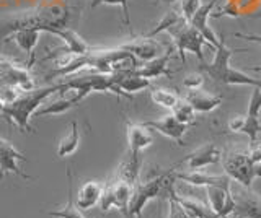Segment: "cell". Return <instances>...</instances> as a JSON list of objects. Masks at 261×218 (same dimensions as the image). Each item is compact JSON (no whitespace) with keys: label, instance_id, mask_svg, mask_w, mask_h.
<instances>
[{"label":"cell","instance_id":"cell-1","mask_svg":"<svg viewBox=\"0 0 261 218\" xmlns=\"http://www.w3.org/2000/svg\"><path fill=\"white\" fill-rule=\"evenodd\" d=\"M70 9L62 2L41 4L36 9L20 12L12 18L5 20L0 29V43L5 41L12 33L21 28H36L39 31L49 33L53 28H64L69 25Z\"/></svg>","mask_w":261,"mask_h":218},{"label":"cell","instance_id":"cell-2","mask_svg":"<svg viewBox=\"0 0 261 218\" xmlns=\"http://www.w3.org/2000/svg\"><path fill=\"white\" fill-rule=\"evenodd\" d=\"M61 91H62L61 83L33 88L30 91H21L18 93V96H16L15 100L4 104L2 111H0V116H4L8 122H13L20 131L33 132L35 129L30 124L31 116L39 109V106L49 98V96H53L54 93H61Z\"/></svg>","mask_w":261,"mask_h":218},{"label":"cell","instance_id":"cell-3","mask_svg":"<svg viewBox=\"0 0 261 218\" xmlns=\"http://www.w3.org/2000/svg\"><path fill=\"white\" fill-rule=\"evenodd\" d=\"M240 51V49H232L225 44V39L220 36L219 38V44L217 49L214 51V60L211 64L202 62L201 70L206 72V74L214 80L217 83H224V85H247V86H253V88H261V80L250 77L245 74L243 70L233 69L230 66V59L233 52Z\"/></svg>","mask_w":261,"mask_h":218},{"label":"cell","instance_id":"cell-4","mask_svg":"<svg viewBox=\"0 0 261 218\" xmlns=\"http://www.w3.org/2000/svg\"><path fill=\"white\" fill-rule=\"evenodd\" d=\"M165 33H168L171 36V39H173L175 49H176L179 59H181L183 64L186 60V57H185L186 52H193L201 62H204L202 47L209 46L212 49V46L206 41V38H204L194 26H191V23L188 21L186 18L175 23L173 26H170ZM212 51H214V49H212Z\"/></svg>","mask_w":261,"mask_h":218},{"label":"cell","instance_id":"cell-5","mask_svg":"<svg viewBox=\"0 0 261 218\" xmlns=\"http://www.w3.org/2000/svg\"><path fill=\"white\" fill-rule=\"evenodd\" d=\"M173 181V168L167 169L165 173H160L157 176L150 177V179L136 182L130 202L127 207V216L129 218H141L144 207L149 204L152 199H155L160 194L163 188H167L168 182Z\"/></svg>","mask_w":261,"mask_h":218},{"label":"cell","instance_id":"cell-6","mask_svg":"<svg viewBox=\"0 0 261 218\" xmlns=\"http://www.w3.org/2000/svg\"><path fill=\"white\" fill-rule=\"evenodd\" d=\"M220 163H222L224 171L230 179L240 182L245 189L251 188L256 176L248 150H242V148L228 150L222 155V161Z\"/></svg>","mask_w":261,"mask_h":218},{"label":"cell","instance_id":"cell-7","mask_svg":"<svg viewBox=\"0 0 261 218\" xmlns=\"http://www.w3.org/2000/svg\"><path fill=\"white\" fill-rule=\"evenodd\" d=\"M0 86H13L20 91H30L35 86V80L30 74V66L15 62L0 55Z\"/></svg>","mask_w":261,"mask_h":218},{"label":"cell","instance_id":"cell-8","mask_svg":"<svg viewBox=\"0 0 261 218\" xmlns=\"http://www.w3.org/2000/svg\"><path fill=\"white\" fill-rule=\"evenodd\" d=\"M134 185L136 184H130L124 179L116 177L114 181L105 185L103 196L98 205H100L103 212H108L111 208H118L119 212L127 213V207L130 202V196H133Z\"/></svg>","mask_w":261,"mask_h":218},{"label":"cell","instance_id":"cell-9","mask_svg":"<svg viewBox=\"0 0 261 218\" xmlns=\"http://www.w3.org/2000/svg\"><path fill=\"white\" fill-rule=\"evenodd\" d=\"M18 161H28V158L21 151L16 150V147L10 140L4 139L0 135V181L7 174H16L23 177V179H33L30 174H27L18 166Z\"/></svg>","mask_w":261,"mask_h":218},{"label":"cell","instance_id":"cell-10","mask_svg":"<svg viewBox=\"0 0 261 218\" xmlns=\"http://www.w3.org/2000/svg\"><path fill=\"white\" fill-rule=\"evenodd\" d=\"M224 151L216 143L207 142L198 147L194 151H191L185 160L179 161V165H186L188 169H201L211 165H219L222 161Z\"/></svg>","mask_w":261,"mask_h":218},{"label":"cell","instance_id":"cell-11","mask_svg":"<svg viewBox=\"0 0 261 218\" xmlns=\"http://www.w3.org/2000/svg\"><path fill=\"white\" fill-rule=\"evenodd\" d=\"M126 137H127V153L134 157H141V153L149 148L153 142L152 131L144 122H133L126 119Z\"/></svg>","mask_w":261,"mask_h":218},{"label":"cell","instance_id":"cell-12","mask_svg":"<svg viewBox=\"0 0 261 218\" xmlns=\"http://www.w3.org/2000/svg\"><path fill=\"white\" fill-rule=\"evenodd\" d=\"M144 124L150 129V131H157L159 134L165 135L167 139L176 142L178 145H185L183 143V137L188 132V129L191 126L179 122V120L173 114H167L159 119H150V120H144Z\"/></svg>","mask_w":261,"mask_h":218},{"label":"cell","instance_id":"cell-13","mask_svg":"<svg viewBox=\"0 0 261 218\" xmlns=\"http://www.w3.org/2000/svg\"><path fill=\"white\" fill-rule=\"evenodd\" d=\"M259 112H261V88H253L248 100L247 114H245V124L242 129V134H245L250 139V145L256 143V137L259 134V127H261Z\"/></svg>","mask_w":261,"mask_h":218},{"label":"cell","instance_id":"cell-14","mask_svg":"<svg viewBox=\"0 0 261 218\" xmlns=\"http://www.w3.org/2000/svg\"><path fill=\"white\" fill-rule=\"evenodd\" d=\"M173 179L183 181L186 184L198 185V188H207V185H220V188L230 189V177L227 174L216 176L204 173L201 169H188V171H178L173 173Z\"/></svg>","mask_w":261,"mask_h":218},{"label":"cell","instance_id":"cell-15","mask_svg":"<svg viewBox=\"0 0 261 218\" xmlns=\"http://www.w3.org/2000/svg\"><path fill=\"white\" fill-rule=\"evenodd\" d=\"M122 49L129 51L130 54L134 55L136 59L139 60H150L153 57H157V55L163 54L165 51H162V44L155 41L153 38H147V36H133L130 38V41L121 44Z\"/></svg>","mask_w":261,"mask_h":218},{"label":"cell","instance_id":"cell-16","mask_svg":"<svg viewBox=\"0 0 261 218\" xmlns=\"http://www.w3.org/2000/svg\"><path fill=\"white\" fill-rule=\"evenodd\" d=\"M216 5H217V0H209L207 4H201L198 12H196L193 17L188 20L191 23V26H194L204 38H206V41L212 46V49H214V51L217 49L219 38H217V35L214 33V31H212V28L209 26V17H211L212 10L216 9Z\"/></svg>","mask_w":261,"mask_h":218},{"label":"cell","instance_id":"cell-17","mask_svg":"<svg viewBox=\"0 0 261 218\" xmlns=\"http://www.w3.org/2000/svg\"><path fill=\"white\" fill-rule=\"evenodd\" d=\"M175 51H176L175 47H168L167 52H163V54L157 55V57L144 62L142 66H137L136 72L139 75H142L149 80L157 78V77H170L171 72L168 70V62L171 57H173Z\"/></svg>","mask_w":261,"mask_h":218},{"label":"cell","instance_id":"cell-18","mask_svg":"<svg viewBox=\"0 0 261 218\" xmlns=\"http://www.w3.org/2000/svg\"><path fill=\"white\" fill-rule=\"evenodd\" d=\"M233 200V218H261V197L258 194L247 189V192H240L239 196H235Z\"/></svg>","mask_w":261,"mask_h":218},{"label":"cell","instance_id":"cell-19","mask_svg":"<svg viewBox=\"0 0 261 218\" xmlns=\"http://www.w3.org/2000/svg\"><path fill=\"white\" fill-rule=\"evenodd\" d=\"M70 93L67 95V91L61 93V96L57 100L47 103L44 108H41L36 111V116L38 117H43V116H61L64 112H67L69 109H72L73 106H77L80 101H84V98L73 90H69Z\"/></svg>","mask_w":261,"mask_h":218},{"label":"cell","instance_id":"cell-20","mask_svg":"<svg viewBox=\"0 0 261 218\" xmlns=\"http://www.w3.org/2000/svg\"><path fill=\"white\" fill-rule=\"evenodd\" d=\"M114 75V82H116L118 88L121 91H124L126 95H133L137 91H142L145 88L150 86V80L145 78L142 75H139L136 69H130V70H121L116 72Z\"/></svg>","mask_w":261,"mask_h":218},{"label":"cell","instance_id":"cell-21","mask_svg":"<svg viewBox=\"0 0 261 218\" xmlns=\"http://www.w3.org/2000/svg\"><path fill=\"white\" fill-rule=\"evenodd\" d=\"M103 189L105 184L100 181H87L80 185V189L77 192V199H75V205L85 212V210L93 208L95 205L100 204L101 196H103Z\"/></svg>","mask_w":261,"mask_h":218},{"label":"cell","instance_id":"cell-22","mask_svg":"<svg viewBox=\"0 0 261 218\" xmlns=\"http://www.w3.org/2000/svg\"><path fill=\"white\" fill-rule=\"evenodd\" d=\"M51 35H56L57 38H61L64 44H65V52H72V54H87L88 49L92 46L87 44V41L82 38L75 29H72L70 26H64V28H53L49 31Z\"/></svg>","mask_w":261,"mask_h":218},{"label":"cell","instance_id":"cell-23","mask_svg":"<svg viewBox=\"0 0 261 218\" xmlns=\"http://www.w3.org/2000/svg\"><path fill=\"white\" fill-rule=\"evenodd\" d=\"M185 100L191 104L196 112H211L216 108L220 106L222 103V98L217 95H212L202 88H198V90H190L186 93Z\"/></svg>","mask_w":261,"mask_h":218},{"label":"cell","instance_id":"cell-24","mask_svg":"<svg viewBox=\"0 0 261 218\" xmlns=\"http://www.w3.org/2000/svg\"><path fill=\"white\" fill-rule=\"evenodd\" d=\"M43 31H39L36 28H21V29H16L15 33H12L10 39L16 43V46L20 47L23 52H27L28 55H31V60H33V55H35V47L39 41V35Z\"/></svg>","mask_w":261,"mask_h":218},{"label":"cell","instance_id":"cell-25","mask_svg":"<svg viewBox=\"0 0 261 218\" xmlns=\"http://www.w3.org/2000/svg\"><path fill=\"white\" fill-rule=\"evenodd\" d=\"M80 147V131H79V122L77 120H72L70 122V129L69 132L65 134V137L59 140L57 143V157L65 158V157H70L72 153H75L77 148Z\"/></svg>","mask_w":261,"mask_h":218},{"label":"cell","instance_id":"cell-26","mask_svg":"<svg viewBox=\"0 0 261 218\" xmlns=\"http://www.w3.org/2000/svg\"><path fill=\"white\" fill-rule=\"evenodd\" d=\"M139 171H141V157H134L127 153L126 158L122 160V163L118 168L116 177L124 179L130 184H136L139 179Z\"/></svg>","mask_w":261,"mask_h":218},{"label":"cell","instance_id":"cell-27","mask_svg":"<svg viewBox=\"0 0 261 218\" xmlns=\"http://www.w3.org/2000/svg\"><path fill=\"white\" fill-rule=\"evenodd\" d=\"M150 100L155 104L162 106V108L173 109V106L179 100V96L173 90H168V88H152V90H150Z\"/></svg>","mask_w":261,"mask_h":218},{"label":"cell","instance_id":"cell-28","mask_svg":"<svg viewBox=\"0 0 261 218\" xmlns=\"http://www.w3.org/2000/svg\"><path fill=\"white\" fill-rule=\"evenodd\" d=\"M73 194H72V185L69 184V200L67 204L64 207L57 208V210H49L46 212V215H49L51 218H85L84 213H82V210L75 205V202H73Z\"/></svg>","mask_w":261,"mask_h":218},{"label":"cell","instance_id":"cell-29","mask_svg":"<svg viewBox=\"0 0 261 218\" xmlns=\"http://www.w3.org/2000/svg\"><path fill=\"white\" fill-rule=\"evenodd\" d=\"M171 114L183 124L194 126V122H196V111L185 98L178 100V103L173 106V109H171Z\"/></svg>","mask_w":261,"mask_h":218},{"label":"cell","instance_id":"cell-30","mask_svg":"<svg viewBox=\"0 0 261 218\" xmlns=\"http://www.w3.org/2000/svg\"><path fill=\"white\" fill-rule=\"evenodd\" d=\"M181 20H185V17L181 15V12L170 10V12H167V13H165V17H163V18L157 23V26H155L153 29H150L149 33H145L144 36H147V38H155L157 35L163 33V31H167L170 26H173L175 23L181 21Z\"/></svg>","mask_w":261,"mask_h":218},{"label":"cell","instance_id":"cell-31","mask_svg":"<svg viewBox=\"0 0 261 218\" xmlns=\"http://www.w3.org/2000/svg\"><path fill=\"white\" fill-rule=\"evenodd\" d=\"M100 5H119L122 9V13H124V23L127 25L129 31H130V17H129V0H92L90 2V9H96Z\"/></svg>","mask_w":261,"mask_h":218},{"label":"cell","instance_id":"cell-32","mask_svg":"<svg viewBox=\"0 0 261 218\" xmlns=\"http://www.w3.org/2000/svg\"><path fill=\"white\" fill-rule=\"evenodd\" d=\"M199 7H201V0H181L179 12H181V15L186 20H190L193 15L198 12Z\"/></svg>","mask_w":261,"mask_h":218},{"label":"cell","instance_id":"cell-33","mask_svg":"<svg viewBox=\"0 0 261 218\" xmlns=\"http://www.w3.org/2000/svg\"><path fill=\"white\" fill-rule=\"evenodd\" d=\"M250 158L253 161V169H255V176L261 177V145L255 143V145H250Z\"/></svg>","mask_w":261,"mask_h":218},{"label":"cell","instance_id":"cell-34","mask_svg":"<svg viewBox=\"0 0 261 218\" xmlns=\"http://www.w3.org/2000/svg\"><path fill=\"white\" fill-rule=\"evenodd\" d=\"M183 85L188 90H198L204 85V75L199 72H194V74H188L183 80Z\"/></svg>","mask_w":261,"mask_h":218},{"label":"cell","instance_id":"cell-35","mask_svg":"<svg viewBox=\"0 0 261 218\" xmlns=\"http://www.w3.org/2000/svg\"><path fill=\"white\" fill-rule=\"evenodd\" d=\"M168 204H170L168 218H185V210L171 196H168Z\"/></svg>","mask_w":261,"mask_h":218},{"label":"cell","instance_id":"cell-36","mask_svg":"<svg viewBox=\"0 0 261 218\" xmlns=\"http://www.w3.org/2000/svg\"><path fill=\"white\" fill-rule=\"evenodd\" d=\"M243 124H245V116H233L230 120H228V129H230L232 132L242 134Z\"/></svg>","mask_w":261,"mask_h":218},{"label":"cell","instance_id":"cell-37","mask_svg":"<svg viewBox=\"0 0 261 218\" xmlns=\"http://www.w3.org/2000/svg\"><path fill=\"white\" fill-rule=\"evenodd\" d=\"M162 4H165V5H173L175 2H178V0H160Z\"/></svg>","mask_w":261,"mask_h":218},{"label":"cell","instance_id":"cell-38","mask_svg":"<svg viewBox=\"0 0 261 218\" xmlns=\"http://www.w3.org/2000/svg\"><path fill=\"white\" fill-rule=\"evenodd\" d=\"M250 70H253V72H261V66H256V67H250Z\"/></svg>","mask_w":261,"mask_h":218},{"label":"cell","instance_id":"cell-39","mask_svg":"<svg viewBox=\"0 0 261 218\" xmlns=\"http://www.w3.org/2000/svg\"><path fill=\"white\" fill-rule=\"evenodd\" d=\"M185 218H193V216H190V215H188V213L185 212Z\"/></svg>","mask_w":261,"mask_h":218},{"label":"cell","instance_id":"cell-40","mask_svg":"<svg viewBox=\"0 0 261 218\" xmlns=\"http://www.w3.org/2000/svg\"><path fill=\"white\" fill-rule=\"evenodd\" d=\"M253 36H255V38H259V39H261V35H253Z\"/></svg>","mask_w":261,"mask_h":218},{"label":"cell","instance_id":"cell-41","mask_svg":"<svg viewBox=\"0 0 261 218\" xmlns=\"http://www.w3.org/2000/svg\"><path fill=\"white\" fill-rule=\"evenodd\" d=\"M259 134H261V127H259Z\"/></svg>","mask_w":261,"mask_h":218}]
</instances>
